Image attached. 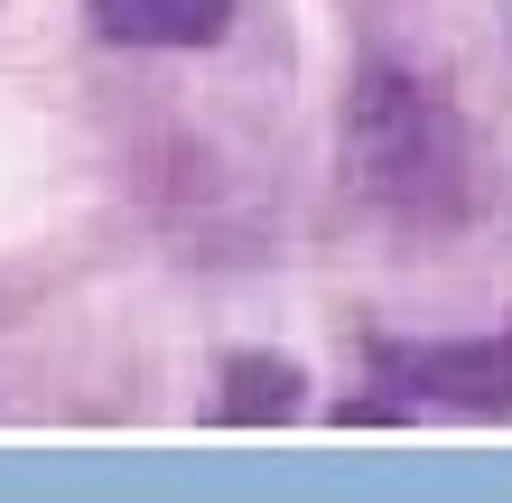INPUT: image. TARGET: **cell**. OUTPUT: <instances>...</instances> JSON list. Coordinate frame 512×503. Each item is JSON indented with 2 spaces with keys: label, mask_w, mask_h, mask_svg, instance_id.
Here are the masks:
<instances>
[{
  "label": "cell",
  "mask_w": 512,
  "mask_h": 503,
  "mask_svg": "<svg viewBox=\"0 0 512 503\" xmlns=\"http://www.w3.org/2000/svg\"><path fill=\"white\" fill-rule=\"evenodd\" d=\"M373 392L391 410H512V327L494 336H457V345H373Z\"/></svg>",
  "instance_id": "obj_2"
},
{
  "label": "cell",
  "mask_w": 512,
  "mask_h": 503,
  "mask_svg": "<svg viewBox=\"0 0 512 503\" xmlns=\"http://www.w3.org/2000/svg\"><path fill=\"white\" fill-rule=\"evenodd\" d=\"M298 364H280V354H243V364H224V420H289L298 410Z\"/></svg>",
  "instance_id": "obj_4"
},
{
  "label": "cell",
  "mask_w": 512,
  "mask_h": 503,
  "mask_svg": "<svg viewBox=\"0 0 512 503\" xmlns=\"http://www.w3.org/2000/svg\"><path fill=\"white\" fill-rule=\"evenodd\" d=\"M84 19L112 47H215L233 28V0H84Z\"/></svg>",
  "instance_id": "obj_3"
},
{
  "label": "cell",
  "mask_w": 512,
  "mask_h": 503,
  "mask_svg": "<svg viewBox=\"0 0 512 503\" xmlns=\"http://www.w3.org/2000/svg\"><path fill=\"white\" fill-rule=\"evenodd\" d=\"M345 159H354V187L401 224H457L475 196V150L457 103L401 66H364L345 103Z\"/></svg>",
  "instance_id": "obj_1"
}]
</instances>
